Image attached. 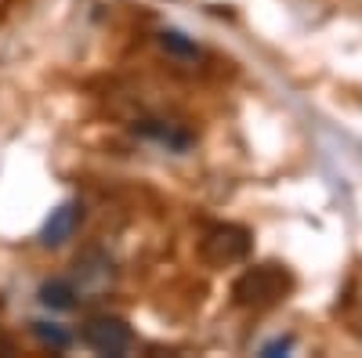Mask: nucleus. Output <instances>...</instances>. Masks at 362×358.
I'll return each mask as SVG.
<instances>
[{
  "instance_id": "1",
  "label": "nucleus",
  "mask_w": 362,
  "mask_h": 358,
  "mask_svg": "<svg viewBox=\"0 0 362 358\" xmlns=\"http://www.w3.org/2000/svg\"><path fill=\"white\" fill-rule=\"evenodd\" d=\"M286 293H290V275L279 264H257V268L239 275L235 286H232L235 304H243V308L279 304V301H286Z\"/></svg>"
},
{
  "instance_id": "9",
  "label": "nucleus",
  "mask_w": 362,
  "mask_h": 358,
  "mask_svg": "<svg viewBox=\"0 0 362 358\" xmlns=\"http://www.w3.org/2000/svg\"><path fill=\"white\" fill-rule=\"evenodd\" d=\"M160 44H163L170 54H181V58H196V54H199V47H196L192 40H185L181 33H174V29H163V33H160Z\"/></svg>"
},
{
  "instance_id": "2",
  "label": "nucleus",
  "mask_w": 362,
  "mask_h": 358,
  "mask_svg": "<svg viewBox=\"0 0 362 358\" xmlns=\"http://www.w3.org/2000/svg\"><path fill=\"white\" fill-rule=\"evenodd\" d=\"M247 253H250V232L243 225H214L199 243V257L210 268L239 264V261H247Z\"/></svg>"
},
{
  "instance_id": "11",
  "label": "nucleus",
  "mask_w": 362,
  "mask_h": 358,
  "mask_svg": "<svg viewBox=\"0 0 362 358\" xmlns=\"http://www.w3.org/2000/svg\"><path fill=\"white\" fill-rule=\"evenodd\" d=\"M11 354H15V344H11L4 333H0V358H11Z\"/></svg>"
},
{
  "instance_id": "7",
  "label": "nucleus",
  "mask_w": 362,
  "mask_h": 358,
  "mask_svg": "<svg viewBox=\"0 0 362 358\" xmlns=\"http://www.w3.org/2000/svg\"><path fill=\"white\" fill-rule=\"evenodd\" d=\"M76 286L69 279H51L40 286V304L51 308V311H73L76 308Z\"/></svg>"
},
{
  "instance_id": "4",
  "label": "nucleus",
  "mask_w": 362,
  "mask_h": 358,
  "mask_svg": "<svg viewBox=\"0 0 362 358\" xmlns=\"http://www.w3.org/2000/svg\"><path fill=\"white\" fill-rule=\"evenodd\" d=\"M80 221H83V206H80V203L54 206L51 217H47L44 228H40V243H44V246H62V243H69V239L76 235V228H80Z\"/></svg>"
},
{
  "instance_id": "3",
  "label": "nucleus",
  "mask_w": 362,
  "mask_h": 358,
  "mask_svg": "<svg viewBox=\"0 0 362 358\" xmlns=\"http://www.w3.org/2000/svg\"><path fill=\"white\" fill-rule=\"evenodd\" d=\"M83 344L95 354H109V358H124L134 344V333L124 318L116 315H95L83 326Z\"/></svg>"
},
{
  "instance_id": "6",
  "label": "nucleus",
  "mask_w": 362,
  "mask_h": 358,
  "mask_svg": "<svg viewBox=\"0 0 362 358\" xmlns=\"http://www.w3.org/2000/svg\"><path fill=\"white\" fill-rule=\"evenodd\" d=\"M76 279L80 286H105L112 279V261L102 250H90L76 261Z\"/></svg>"
},
{
  "instance_id": "5",
  "label": "nucleus",
  "mask_w": 362,
  "mask_h": 358,
  "mask_svg": "<svg viewBox=\"0 0 362 358\" xmlns=\"http://www.w3.org/2000/svg\"><path fill=\"white\" fill-rule=\"evenodd\" d=\"M134 134L170 148V153H189V145H192V134L181 131L177 124H167V119H141V124H134Z\"/></svg>"
},
{
  "instance_id": "8",
  "label": "nucleus",
  "mask_w": 362,
  "mask_h": 358,
  "mask_svg": "<svg viewBox=\"0 0 362 358\" xmlns=\"http://www.w3.org/2000/svg\"><path fill=\"white\" fill-rule=\"evenodd\" d=\"M33 333L51 347V351H66L73 344V337L62 330V326H54V322H33Z\"/></svg>"
},
{
  "instance_id": "10",
  "label": "nucleus",
  "mask_w": 362,
  "mask_h": 358,
  "mask_svg": "<svg viewBox=\"0 0 362 358\" xmlns=\"http://www.w3.org/2000/svg\"><path fill=\"white\" fill-rule=\"evenodd\" d=\"M293 347V337H276V340H268L264 347H261V354L264 358H276V354H286Z\"/></svg>"
}]
</instances>
